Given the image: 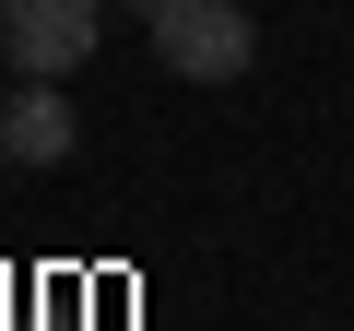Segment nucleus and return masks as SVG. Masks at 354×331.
<instances>
[{
  "label": "nucleus",
  "mask_w": 354,
  "mask_h": 331,
  "mask_svg": "<svg viewBox=\"0 0 354 331\" xmlns=\"http://www.w3.org/2000/svg\"><path fill=\"white\" fill-rule=\"evenodd\" d=\"M153 60L177 83H236L260 60V24L236 12V0H165V12H153Z\"/></svg>",
  "instance_id": "nucleus-1"
},
{
  "label": "nucleus",
  "mask_w": 354,
  "mask_h": 331,
  "mask_svg": "<svg viewBox=\"0 0 354 331\" xmlns=\"http://www.w3.org/2000/svg\"><path fill=\"white\" fill-rule=\"evenodd\" d=\"M95 24H106L95 0H0V36H12V71H48V83L95 60Z\"/></svg>",
  "instance_id": "nucleus-2"
},
{
  "label": "nucleus",
  "mask_w": 354,
  "mask_h": 331,
  "mask_svg": "<svg viewBox=\"0 0 354 331\" xmlns=\"http://www.w3.org/2000/svg\"><path fill=\"white\" fill-rule=\"evenodd\" d=\"M0 130H12V166H59V154H71V95H59L48 71H24V95L0 107Z\"/></svg>",
  "instance_id": "nucleus-3"
},
{
  "label": "nucleus",
  "mask_w": 354,
  "mask_h": 331,
  "mask_svg": "<svg viewBox=\"0 0 354 331\" xmlns=\"http://www.w3.org/2000/svg\"><path fill=\"white\" fill-rule=\"evenodd\" d=\"M118 12H142V24H153V12H165V0H118Z\"/></svg>",
  "instance_id": "nucleus-4"
},
{
  "label": "nucleus",
  "mask_w": 354,
  "mask_h": 331,
  "mask_svg": "<svg viewBox=\"0 0 354 331\" xmlns=\"http://www.w3.org/2000/svg\"><path fill=\"white\" fill-rule=\"evenodd\" d=\"M0 166H12V130H0Z\"/></svg>",
  "instance_id": "nucleus-5"
},
{
  "label": "nucleus",
  "mask_w": 354,
  "mask_h": 331,
  "mask_svg": "<svg viewBox=\"0 0 354 331\" xmlns=\"http://www.w3.org/2000/svg\"><path fill=\"white\" fill-rule=\"evenodd\" d=\"M0 60H12V36H0Z\"/></svg>",
  "instance_id": "nucleus-6"
}]
</instances>
